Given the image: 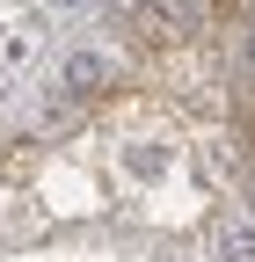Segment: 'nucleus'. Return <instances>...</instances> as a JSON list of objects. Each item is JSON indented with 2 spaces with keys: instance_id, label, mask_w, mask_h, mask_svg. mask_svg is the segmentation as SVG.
Instances as JSON below:
<instances>
[{
  "instance_id": "2",
  "label": "nucleus",
  "mask_w": 255,
  "mask_h": 262,
  "mask_svg": "<svg viewBox=\"0 0 255 262\" xmlns=\"http://www.w3.org/2000/svg\"><path fill=\"white\" fill-rule=\"evenodd\" d=\"M66 80H73V88H80V95H88V88H95V80H102V66H95V58H73V66H66Z\"/></svg>"
},
{
  "instance_id": "1",
  "label": "nucleus",
  "mask_w": 255,
  "mask_h": 262,
  "mask_svg": "<svg viewBox=\"0 0 255 262\" xmlns=\"http://www.w3.org/2000/svg\"><path fill=\"white\" fill-rule=\"evenodd\" d=\"M226 262H255V233H248V226L226 233Z\"/></svg>"
}]
</instances>
